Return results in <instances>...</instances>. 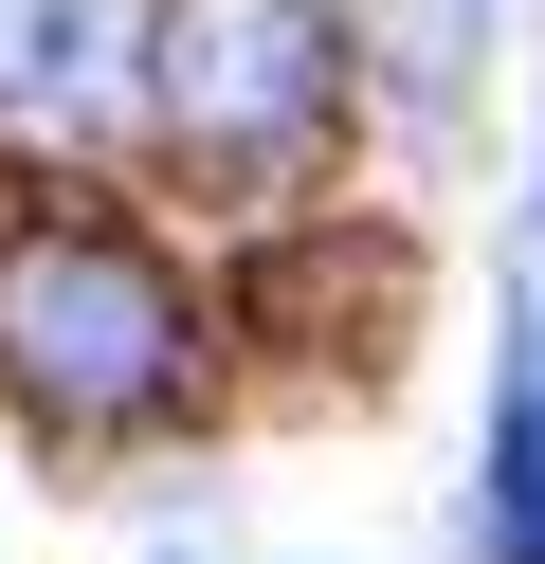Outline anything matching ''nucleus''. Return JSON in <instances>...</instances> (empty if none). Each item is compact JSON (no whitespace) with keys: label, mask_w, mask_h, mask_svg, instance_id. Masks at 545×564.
I'll use <instances>...</instances> for the list:
<instances>
[{"label":"nucleus","mask_w":545,"mask_h":564,"mask_svg":"<svg viewBox=\"0 0 545 564\" xmlns=\"http://www.w3.org/2000/svg\"><path fill=\"white\" fill-rule=\"evenodd\" d=\"M200 382V292L164 273V237H128L109 200H36L0 219V401L36 437H145Z\"/></svg>","instance_id":"obj_1"},{"label":"nucleus","mask_w":545,"mask_h":564,"mask_svg":"<svg viewBox=\"0 0 545 564\" xmlns=\"http://www.w3.org/2000/svg\"><path fill=\"white\" fill-rule=\"evenodd\" d=\"M145 128L218 200L309 183L346 147V0H145Z\"/></svg>","instance_id":"obj_2"},{"label":"nucleus","mask_w":545,"mask_h":564,"mask_svg":"<svg viewBox=\"0 0 545 564\" xmlns=\"http://www.w3.org/2000/svg\"><path fill=\"white\" fill-rule=\"evenodd\" d=\"M145 74V37L109 0H0V128H91Z\"/></svg>","instance_id":"obj_3"},{"label":"nucleus","mask_w":545,"mask_h":564,"mask_svg":"<svg viewBox=\"0 0 545 564\" xmlns=\"http://www.w3.org/2000/svg\"><path fill=\"white\" fill-rule=\"evenodd\" d=\"M472 528H491V564H545V365H509V401H491V491H472Z\"/></svg>","instance_id":"obj_4"},{"label":"nucleus","mask_w":545,"mask_h":564,"mask_svg":"<svg viewBox=\"0 0 545 564\" xmlns=\"http://www.w3.org/2000/svg\"><path fill=\"white\" fill-rule=\"evenodd\" d=\"M527 237H545V200H527Z\"/></svg>","instance_id":"obj_5"},{"label":"nucleus","mask_w":545,"mask_h":564,"mask_svg":"<svg viewBox=\"0 0 545 564\" xmlns=\"http://www.w3.org/2000/svg\"><path fill=\"white\" fill-rule=\"evenodd\" d=\"M527 365H545V328H527Z\"/></svg>","instance_id":"obj_6"}]
</instances>
